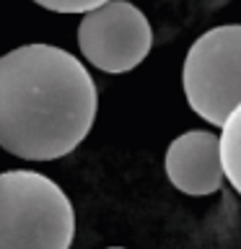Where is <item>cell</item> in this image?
<instances>
[{
	"label": "cell",
	"instance_id": "7a4b0ae2",
	"mask_svg": "<svg viewBox=\"0 0 241 249\" xmlns=\"http://www.w3.org/2000/svg\"><path fill=\"white\" fill-rule=\"evenodd\" d=\"M73 202L57 182L31 169L0 174V249H70Z\"/></svg>",
	"mask_w": 241,
	"mask_h": 249
},
{
	"label": "cell",
	"instance_id": "277c9868",
	"mask_svg": "<svg viewBox=\"0 0 241 249\" xmlns=\"http://www.w3.org/2000/svg\"><path fill=\"white\" fill-rule=\"evenodd\" d=\"M78 47L93 68L114 75L127 73L148 57L153 29L138 5L127 0H109L83 13L78 23Z\"/></svg>",
	"mask_w": 241,
	"mask_h": 249
},
{
	"label": "cell",
	"instance_id": "8992f818",
	"mask_svg": "<svg viewBox=\"0 0 241 249\" xmlns=\"http://www.w3.org/2000/svg\"><path fill=\"white\" fill-rule=\"evenodd\" d=\"M221 166L223 177L231 182V187L241 195V101L233 107V112L221 124Z\"/></svg>",
	"mask_w": 241,
	"mask_h": 249
},
{
	"label": "cell",
	"instance_id": "52a82bcc",
	"mask_svg": "<svg viewBox=\"0 0 241 249\" xmlns=\"http://www.w3.org/2000/svg\"><path fill=\"white\" fill-rule=\"evenodd\" d=\"M36 5L47 8L52 13H88L93 8L109 3V0H34Z\"/></svg>",
	"mask_w": 241,
	"mask_h": 249
},
{
	"label": "cell",
	"instance_id": "3957f363",
	"mask_svg": "<svg viewBox=\"0 0 241 249\" xmlns=\"http://www.w3.org/2000/svg\"><path fill=\"white\" fill-rule=\"evenodd\" d=\"M182 89L192 112L221 127L241 101V23L200 34L182 65Z\"/></svg>",
	"mask_w": 241,
	"mask_h": 249
},
{
	"label": "cell",
	"instance_id": "5b68a950",
	"mask_svg": "<svg viewBox=\"0 0 241 249\" xmlns=\"http://www.w3.org/2000/svg\"><path fill=\"white\" fill-rule=\"evenodd\" d=\"M169 182L184 195H213L223 184L221 143L210 130H187L171 140L163 156Z\"/></svg>",
	"mask_w": 241,
	"mask_h": 249
},
{
	"label": "cell",
	"instance_id": "6da1fadb",
	"mask_svg": "<svg viewBox=\"0 0 241 249\" xmlns=\"http://www.w3.org/2000/svg\"><path fill=\"white\" fill-rule=\"evenodd\" d=\"M99 93L75 54L23 44L0 57V148L23 161L73 153L93 127Z\"/></svg>",
	"mask_w": 241,
	"mask_h": 249
},
{
	"label": "cell",
	"instance_id": "ba28073f",
	"mask_svg": "<svg viewBox=\"0 0 241 249\" xmlns=\"http://www.w3.org/2000/svg\"><path fill=\"white\" fill-rule=\"evenodd\" d=\"M106 249H124V247H106Z\"/></svg>",
	"mask_w": 241,
	"mask_h": 249
}]
</instances>
